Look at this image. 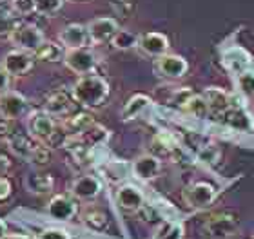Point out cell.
<instances>
[{
  "label": "cell",
  "mask_w": 254,
  "mask_h": 239,
  "mask_svg": "<svg viewBox=\"0 0 254 239\" xmlns=\"http://www.w3.org/2000/svg\"><path fill=\"white\" fill-rule=\"evenodd\" d=\"M48 111H33L27 118V131L33 138L48 145L57 134V123Z\"/></svg>",
  "instance_id": "obj_6"
},
{
  "label": "cell",
  "mask_w": 254,
  "mask_h": 239,
  "mask_svg": "<svg viewBox=\"0 0 254 239\" xmlns=\"http://www.w3.org/2000/svg\"><path fill=\"white\" fill-rule=\"evenodd\" d=\"M154 69L160 76L169 80H178L182 76H186V73L189 71V64L187 60L180 54L165 53L162 56L154 60Z\"/></svg>",
  "instance_id": "obj_10"
},
{
  "label": "cell",
  "mask_w": 254,
  "mask_h": 239,
  "mask_svg": "<svg viewBox=\"0 0 254 239\" xmlns=\"http://www.w3.org/2000/svg\"><path fill=\"white\" fill-rule=\"evenodd\" d=\"M200 159L205 161V163H216V159L220 158V150L216 149V145H205L203 149L200 150Z\"/></svg>",
  "instance_id": "obj_33"
},
{
  "label": "cell",
  "mask_w": 254,
  "mask_h": 239,
  "mask_svg": "<svg viewBox=\"0 0 254 239\" xmlns=\"http://www.w3.org/2000/svg\"><path fill=\"white\" fill-rule=\"evenodd\" d=\"M9 4L16 16H27L35 13V0H9Z\"/></svg>",
  "instance_id": "obj_31"
},
{
  "label": "cell",
  "mask_w": 254,
  "mask_h": 239,
  "mask_svg": "<svg viewBox=\"0 0 254 239\" xmlns=\"http://www.w3.org/2000/svg\"><path fill=\"white\" fill-rule=\"evenodd\" d=\"M138 40H140V37L129 29H118L117 35L113 37L111 44L118 51H131V49L138 48Z\"/></svg>",
  "instance_id": "obj_26"
},
{
  "label": "cell",
  "mask_w": 254,
  "mask_h": 239,
  "mask_svg": "<svg viewBox=\"0 0 254 239\" xmlns=\"http://www.w3.org/2000/svg\"><path fill=\"white\" fill-rule=\"evenodd\" d=\"M11 46L15 49H22L27 53H37V49L46 42L42 29L33 24H18L15 27V31L11 33L9 37Z\"/></svg>",
  "instance_id": "obj_4"
},
{
  "label": "cell",
  "mask_w": 254,
  "mask_h": 239,
  "mask_svg": "<svg viewBox=\"0 0 254 239\" xmlns=\"http://www.w3.org/2000/svg\"><path fill=\"white\" fill-rule=\"evenodd\" d=\"M93 123H95L93 118L89 114L82 112V114H74L71 118H65L64 120V129H65V133H69V136H78L84 131H87Z\"/></svg>",
  "instance_id": "obj_23"
},
{
  "label": "cell",
  "mask_w": 254,
  "mask_h": 239,
  "mask_svg": "<svg viewBox=\"0 0 254 239\" xmlns=\"http://www.w3.org/2000/svg\"><path fill=\"white\" fill-rule=\"evenodd\" d=\"M46 212L51 219L55 221H62V223H67L78 214V205L73 197L69 196H53L49 199L48 207H46Z\"/></svg>",
  "instance_id": "obj_11"
},
{
  "label": "cell",
  "mask_w": 254,
  "mask_h": 239,
  "mask_svg": "<svg viewBox=\"0 0 254 239\" xmlns=\"http://www.w3.org/2000/svg\"><path fill=\"white\" fill-rule=\"evenodd\" d=\"M118 29H120L118 22L111 16H98L87 24V31H89V38L93 44L111 42Z\"/></svg>",
  "instance_id": "obj_13"
},
{
  "label": "cell",
  "mask_w": 254,
  "mask_h": 239,
  "mask_svg": "<svg viewBox=\"0 0 254 239\" xmlns=\"http://www.w3.org/2000/svg\"><path fill=\"white\" fill-rule=\"evenodd\" d=\"M184 236H186L184 225L178 223V221L167 219V221H162L158 225L153 239H184Z\"/></svg>",
  "instance_id": "obj_25"
},
{
  "label": "cell",
  "mask_w": 254,
  "mask_h": 239,
  "mask_svg": "<svg viewBox=\"0 0 254 239\" xmlns=\"http://www.w3.org/2000/svg\"><path fill=\"white\" fill-rule=\"evenodd\" d=\"M24 185H26L27 192L37 194V196H42V194H49V192L53 191L55 180L51 174L31 172V174H27V178L24 180Z\"/></svg>",
  "instance_id": "obj_19"
},
{
  "label": "cell",
  "mask_w": 254,
  "mask_h": 239,
  "mask_svg": "<svg viewBox=\"0 0 254 239\" xmlns=\"http://www.w3.org/2000/svg\"><path fill=\"white\" fill-rule=\"evenodd\" d=\"M64 65L71 73L78 76L93 75L98 65V56L93 49L89 48H78V49H67L64 56Z\"/></svg>",
  "instance_id": "obj_3"
},
{
  "label": "cell",
  "mask_w": 254,
  "mask_h": 239,
  "mask_svg": "<svg viewBox=\"0 0 254 239\" xmlns=\"http://www.w3.org/2000/svg\"><path fill=\"white\" fill-rule=\"evenodd\" d=\"M5 143L16 158L24 159L31 165H37V167L48 165L49 159H51V152H49L48 145L35 140L31 134L13 133V136Z\"/></svg>",
  "instance_id": "obj_2"
},
{
  "label": "cell",
  "mask_w": 254,
  "mask_h": 239,
  "mask_svg": "<svg viewBox=\"0 0 254 239\" xmlns=\"http://www.w3.org/2000/svg\"><path fill=\"white\" fill-rule=\"evenodd\" d=\"M169 48H171V42L164 33H156V31L143 33V35H140V40H138V49L142 53L147 54V56H154V58L169 53Z\"/></svg>",
  "instance_id": "obj_17"
},
{
  "label": "cell",
  "mask_w": 254,
  "mask_h": 239,
  "mask_svg": "<svg viewBox=\"0 0 254 239\" xmlns=\"http://www.w3.org/2000/svg\"><path fill=\"white\" fill-rule=\"evenodd\" d=\"M218 196V189L212 183L207 181H194L184 191V201L187 207L201 210V208L211 207Z\"/></svg>",
  "instance_id": "obj_5"
},
{
  "label": "cell",
  "mask_w": 254,
  "mask_h": 239,
  "mask_svg": "<svg viewBox=\"0 0 254 239\" xmlns=\"http://www.w3.org/2000/svg\"><path fill=\"white\" fill-rule=\"evenodd\" d=\"M16 26H18V20H16L15 11L11 9V4L7 2V5L2 7V2H0V40L2 38L9 40L11 33L15 31Z\"/></svg>",
  "instance_id": "obj_24"
},
{
  "label": "cell",
  "mask_w": 254,
  "mask_h": 239,
  "mask_svg": "<svg viewBox=\"0 0 254 239\" xmlns=\"http://www.w3.org/2000/svg\"><path fill=\"white\" fill-rule=\"evenodd\" d=\"M37 239H71V236L62 229H46L38 234Z\"/></svg>",
  "instance_id": "obj_34"
},
{
  "label": "cell",
  "mask_w": 254,
  "mask_h": 239,
  "mask_svg": "<svg viewBox=\"0 0 254 239\" xmlns=\"http://www.w3.org/2000/svg\"><path fill=\"white\" fill-rule=\"evenodd\" d=\"M203 98L207 100L212 112L222 114V112H227L231 109V96L220 87H207L205 93H203Z\"/></svg>",
  "instance_id": "obj_22"
},
{
  "label": "cell",
  "mask_w": 254,
  "mask_h": 239,
  "mask_svg": "<svg viewBox=\"0 0 254 239\" xmlns=\"http://www.w3.org/2000/svg\"><path fill=\"white\" fill-rule=\"evenodd\" d=\"M59 42L65 49H78L87 48V42H91L87 26L84 24H67L59 33Z\"/></svg>",
  "instance_id": "obj_16"
},
{
  "label": "cell",
  "mask_w": 254,
  "mask_h": 239,
  "mask_svg": "<svg viewBox=\"0 0 254 239\" xmlns=\"http://www.w3.org/2000/svg\"><path fill=\"white\" fill-rule=\"evenodd\" d=\"M0 239H29V238L22 234H5L4 238H0Z\"/></svg>",
  "instance_id": "obj_40"
},
{
  "label": "cell",
  "mask_w": 254,
  "mask_h": 239,
  "mask_svg": "<svg viewBox=\"0 0 254 239\" xmlns=\"http://www.w3.org/2000/svg\"><path fill=\"white\" fill-rule=\"evenodd\" d=\"M11 191H13V187H11L7 176H0V201H5L11 196Z\"/></svg>",
  "instance_id": "obj_36"
},
{
  "label": "cell",
  "mask_w": 254,
  "mask_h": 239,
  "mask_svg": "<svg viewBox=\"0 0 254 239\" xmlns=\"http://www.w3.org/2000/svg\"><path fill=\"white\" fill-rule=\"evenodd\" d=\"M240 232V223L233 216L222 214L203 225V234L209 239H231Z\"/></svg>",
  "instance_id": "obj_8"
},
{
  "label": "cell",
  "mask_w": 254,
  "mask_h": 239,
  "mask_svg": "<svg viewBox=\"0 0 254 239\" xmlns=\"http://www.w3.org/2000/svg\"><path fill=\"white\" fill-rule=\"evenodd\" d=\"M117 205L122 208L124 212H140L145 207V196L143 192L134 185H122L118 187L115 194Z\"/></svg>",
  "instance_id": "obj_14"
},
{
  "label": "cell",
  "mask_w": 254,
  "mask_h": 239,
  "mask_svg": "<svg viewBox=\"0 0 254 239\" xmlns=\"http://www.w3.org/2000/svg\"><path fill=\"white\" fill-rule=\"evenodd\" d=\"M65 51H67V49L64 48L60 42L46 40V42H44L42 46L37 49V53H35V58L42 60V62H48V64H59V62H64Z\"/></svg>",
  "instance_id": "obj_21"
},
{
  "label": "cell",
  "mask_w": 254,
  "mask_h": 239,
  "mask_svg": "<svg viewBox=\"0 0 254 239\" xmlns=\"http://www.w3.org/2000/svg\"><path fill=\"white\" fill-rule=\"evenodd\" d=\"M151 107V98L147 95H142V93H136L132 95L129 100L124 103L122 112H120V120L122 122H132L134 118H138L145 109Z\"/></svg>",
  "instance_id": "obj_18"
},
{
  "label": "cell",
  "mask_w": 254,
  "mask_h": 239,
  "mask_svg": "<svg viewBox=\"0 0 254 239\" xmlns=\"http://www.w3.org/2000/svg\"><path fill=\"white\" fill-rule=\"evenodd\" d=\"M74 101L85 109H96L100 107L109 96V84L100 75H84L73 84L71 89Z\"/></svg>",
  "instance_id": "obj_1"
},
{
  "label": "cell",
  "mask_w": 254,
  "mask_h": 239,
  "mask_svg": "<svg viewBox=\"0 0 254 239\" xmlns=\"http://www.w3.org/2000/svg\"><path fill=\"white\" fill-rule=\"evenodd\" d=\"M182 109H184L187 114H190V116H194V118H205L207 114L211 112V107H209L205 98H203V96H196V95L190 96Z\"/></svg>",
  "instance_id": "obj_27"
},
{
  "label": "cell",
  "mask_w": 254,
  "mask_h": 239,
  "mask_svg": "<svg viewBox=\"0 0 254 239\" xmlns=\"http://www.w3.org/2000/svg\"><path fill=\"white\" fill-rule=\"evenodd\" d=\"M131 172L138 181H151L162 172V161L154 154H142L131 163Z\"/></svg>",
  "instance_id": "obj_15"
},
{
  "label": "cell",
  "mask_w": 254,
  "mask_h": 239,
  "mask_svg": "<svg viewBox=\"0 0 254 239\" xmlns=\"http://www.w3.org/2000/svg\"><path fill=\"white\" fill-rule=\"evenodd\" d=\"M9 85H11V76L0 67V95L5 93V91H9Z\"/></svg>",
  "instance_id": "obj_37"
},
{
  "label": "cell",
  "mask_w": 254,
  "mask_h": 239,
  "mask_svg": "<svg viewBox=\"0 0 254 239\" xmlns=\"http://www.w3.org/2000/svg\"><path fill=\"white\" fill-rule=\"evenodd\" d=\"M64 5V0H35V13L42 16L57 15Z\"/></svg>",
  "instance_id": "obj_29"
},
{
  "label": "cell",
  "mask_w": 254,
  "mask_h": 239,
  "mask_svg": "<svg viewBox=\"0 0 254 239\" xmlns=\"http://www.w3.org/2000/svg\"><path fill=\"white\" fill-rule=\"evenodd\" d=\"M73 101H74L73 95H67V93H64V91H59V93H53V95L48 98L44 111H48L51 116H64V114L69 112Z\"/></svg>",
  "instance_id": "obj_20"
},
{
  "label": "cell",
  "mask_w": 254,
  "mask_h": 239,
  "mask_svg": "<svg viewBox=\"0 0 254 239\" xmlns=\"http://www.w3.org/2000/svg\"><path fill=\"white\" fill-rule=\"evenodd\" d=\"M11 169V161L7 156L0 154V176H7V172H9Z\"/></svg>",
  "instance_id": "obj_38"
},
{
  "label": "cell",
  "mask_w": 254,
  "mask_h": 239,
  "mask_svg": "<svg viewBox=\"0 0 254 239\" xmlns=\"http://www.w3.org/2000/svg\"><path fill=\"white\" fill-rule=\"evenodd\" d=\"M7 234V223H5L4 219L0 218V238H4Z\"/></svg>",
  "instance_id": "obj_39"
},
{
  "label": "cell",
  "mask_w": 254,
  "mask_h": 239,
  "mask_svg": "<svg viewBox=\"0 0 254 239\" xmlns=\"http://www.w3.org/2000/svg\"><path fill=\"white\" fill-rule=\"evenodd\" d=\"M33 65H35V54L22 49H13L4 54L0 67L9 76H24L33 69Z\"/></svg>",
  "instance_id": "obj_9"
},
{
  "label": "cell",
  "mask_w": 254,
  "mask_h": 239,
  "mask_svg": "<svg viewBox=\"0 0 254 239\" xmlns=\"http://www.w3.org/2000/svg\"><path fill=\"white\" fill-rule=\"evenodd\" d=\"M27 111H29V101L24 95L11 89L0 95V118L16 122Z\"/></svg>",
  "instance_id": "obj_7"
},
{
  "label": "cell",
  "mask_w": 254,
  "mask_h": 239,
  "mask_svg": "<svg viewBox=\"0 0 254 239\" xmlns=\"http://www.w3.org/2000/svg\"><path fill=\"white\" fill-rule=\"evenodd\" d=\"M84 221L87 225H89L91 229H95V230L104 229V227H106V223H107L106 216H104L102 212H98V210H93V212H87V214H85Z\"/></svg>",
  "instance_id": "obj_32"
},
{
  "label": "cell",
  "mask_w": 254,
  "mask_h": 239,
  "mask_svg": "<svg viewBox=\"0 0 254 239\" xmlns=\"http://www.w3.org/2000/svg\"><path fill=\"white\" fill-rule=\"evenodd\" d=\"M223 114H225V122H227L229 127L236 129L240 133H245V131L251 129V118L244 111H240V109H229Z\"/></svg>",
  "instance_id": "obj_28"
},
{
  "label": "cell",
  "mask_w": 254,
  "mask_h": 239,
  "mask_svg": "<svg viewBox=\"0 0 254 239\" xmlns=\"http://www.w3.org/2000/svg\"><path fill=\"white\" fill-rule=\"evenodd\" d=\"M102 192V181L93 174L78 176L76 180L71 183V196L78 201H91L95 197L100 196Z\"/></svg>",
  "instance_id": "obj_12"
},
{
  "label": "cell",
  "mask_w": 254,
  "mask_h": 239,
  "mask_svg": "<svg viewBox=\"0 0 254 239\" xmlns=\"http://www.w3.org/2000/svg\"><path fill=\"white\" fill-rule=\"evenodd\" d=\"M13 136V122L0 118V142H7Z\"/></svg>",
  "instance_id": "obj_35"
},
{
  "label": "cell",
  "mask_w": 254,
  "mask_h": 239,
  "mask_svg": "<svg viewBox=\"0 0 254 239\" xmlns=\"http://www.w3.org/2000/svg\"><path fill=\"white\" fill-rule=\"evenodd\" d=\"M236 85L244 96L254 98V71H242L236 78Z\"/></svg>",
  "instance_id": "obj_30"
}]
</instances>
